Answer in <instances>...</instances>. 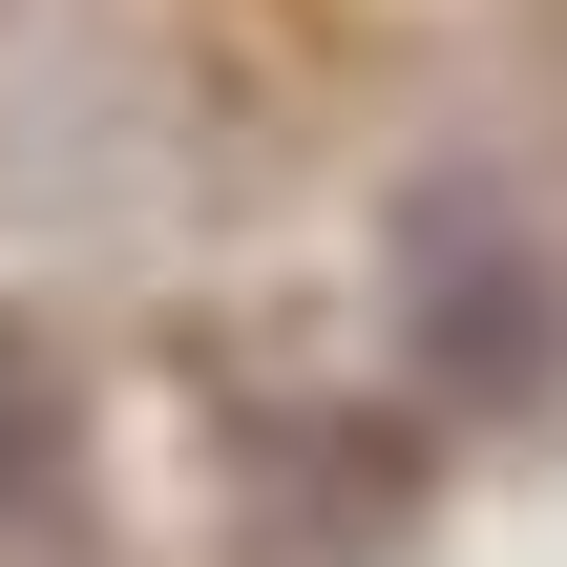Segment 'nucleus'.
Wrapping results in <instances>:
<instances>
[{"instance_id": "nucleus-1", "label": "nucleus", "mask_w": 567, "mask_h": 567, "mask_svg": "<svg viewBox=\"0 0 567 567\" xmlns=\"http://www.w3.org/2000/svg\"><path fill=\"white\" fill-rule=\"evenodd\" d=\"M421 379L442 400H547V274L484 252V231H442L421 252Z\"/></svg>"}, {"instance_id": "nucleus-2", "label": "nucleus", "mask_w": 567, "mask_h": 567, "mask_svg": "<svg viewBox=\"0 0 567 567\" xmlns=\"http://www.w3.org/2000/svg\"><path fill=\"white\" fill-rule=\"evenodd\" d=\"M63 463H84V379L0 316V505H63Z\"/></svg>"}]
</instances>
